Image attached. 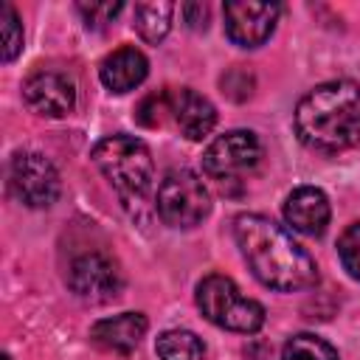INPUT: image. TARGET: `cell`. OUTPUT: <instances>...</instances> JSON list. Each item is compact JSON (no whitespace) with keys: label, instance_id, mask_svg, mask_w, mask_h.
<instances>
[{"label":"cell","instance_id":"8fae6325","mask_svg":"<svg viewBox=\"0 0 360 360\" xmlns=\"http://www.w3.org/2000/svg\"><path fill=\"white\" fill-rule=\"evenodd\" d=\"M166 96H169V115L188 141H202L205 135H211V129L217 127V110L205 96H200L191 87L166 90Z\"/></svg>","mask_w":360,"mask_h":360},{"label":"cell","instance_id":"7c38bea8","mask_svg":"<svg viewBox=\"0 0 360 360\" xmlns=\"http://www.w3.org/2000/svg\"><path fill=\"white\" fill-rule=\"evenodd\" d=\"M329 217H332L329 200L315 186H298L284 202L287 225L304 236H321L329 225Z\"/></svg>","mask_w":360,"mask_h":360},{"label":"cell","instance_id":"3957f363","mask_svg":"<svg viewBox=\"0 0 360 360\" xmlns=\"http://www.w3.org/2000/svg\"><path fill=\"white\" fill-rule=\"evenodd\" d=\"M93 160L129 211L146 200L155 177V163L149 146L141 138L121 132L107 135L93 146Z\"/></svg>","mask_w":360,"mask_h":360},{"label":"cell","instance_id":"6da1fadb","mask_svg":"<svg viewBox=\"0 0 360 360\" xmlns=\"http://www.w3.org/2000/svg\"><path fill=\"white\" fill-rule=\"evenodd\" d=\"M233 239L248 267L264 287L295 292L318 281L312 256L273 219L262 214H239L233 219Z\"/></svg>","mask_w":360,"mask_h":360},{"label":"cell","instance_id":"603a6c76","mask_svg":"<svg viewBox=\"0 0 360 360\" xmlns=\"http://www.w3.org/2000/svg\"><path fill=\"white\" fill-rule=\"evenodd\" d=\"M3 360H11V357H8V354H3Z\"/></svg>","mask_w":360,"mask_h":360},{"label":"cell","instance_id":"30bf717a","mask_svg":"<svg viewBox=\"0 0 360 360\" xmlns=\"http://www.w3.org/2000/svg\"><path fill=\"white\" fill-rule=\"evenodd\" d=\"M225 34L239 48H259L276 28V20L281 14L278 3H248L233 0L225 3Z\"/></svg>","mask_w":360,"mask_h":360},{"label":"cell","instance_id":"ba28073f","mask_svg":"<svg viewBox=\"0 0 360 360\" xmlns=\"http://www.w3.org/2000/svg\"><path fill=\"white\" fill-rule=\"evenodd\" d=\"M121 270L118 264L104 253H84L73 259L68 270V287L90 304H107L121 292Z\"/></svg>","mask_w":360,"mask_h":360},{"label":"cell","instance_id":"8992f818","mask_svg":"<svg viewBox=\"0 0 360 360\" xmlns=\"http://www.w3.org/2000/svg\"><path fill=\"white\" fill-rule=\"evenodd\" d=\"M8 188L28 208H48L56 202L62 183L56 166L39 152H17L8 166Z\"/></svg>","mask_w":360,"mask_h":360},{"label":"cell","instance_id":"52a82bcc","mask_svg":"<svg viewBox=\"0 0 360 360\" xmlns=\"http://www.w3.org/2000/svg\"><path fill=\"white\" fill-rule=\"evenodd\" d=\"M262 160V143L250 129H231L219 135L202 155V172L217 183L239 180L242 174L253 172Z\"/></svg>","mask_w":360,"mask_h":360},{"label":"cell","instance_id":"9a60e30c","mask_svg":"<svg viewBox=\"0 0 360 360\" xmlns=\"http://www.w3.org/2000/svg\"><path fill=\"white\" fill-rule=\"evenodd\" d=\"M172 14H174V3H166V0L138 3L135 6V31L146 42L158 45L172 28Z\"/></svg>","mask_w":360,"mask_h":360},{"label":"cell","instance_id":"5bb4252c","mask_svg":"<svg viewBox=\"0 0 360 360\" xmlns=\"http://www.w3.org/2000/svg\"><path fill=\"white\" fill-rule=\"evenodd\" d=\"M146 73H149V62L132 45L115 48L98 65V79H101V84L110 93H129V90H135L146 79Z\"/></svg>","mask_w":360,"mask_h":360},{"label":"cell","instance_id":"ffe728a7","mask_svg":"<svg viewBox=\"0 0 360 360\" xmlns=\"http://www.w3.org/2000/svg\"><path fill=\"white\" fill-rule=\"evenodd\" d=\"M166 115H169V96H166V90H160L155 96H146L141 101V107L135 110V118L143 127H160Z\"/></svg>","mask_w":360,"mask_h":360},{"label":"cell","instance_id":"e0dca14e","mask_svg":"<svg viewBox=\"0 0 360 360\" xmlns=\"http://www.w3.org/2000/svg\"><path fill=\"white\" fill-rule=\"evenodd\" d=\"M281 360H340V357L329 340H323L312 332H301L284 343Z\"/></svg>","mask_w":360,"mask_h":360},{"label":"cell","instance_id":"4fadbf2b","mask_svg":"<svg viewBox=\"0 0 360 360\" xmlns=\"http://www.w3.org/2000/svg\"><path fill=\"white\" fill-rule=\"evenodd\" d=\"M146 315L143 312H121L112 318H101L90 326V340L112 354H132L146 335Z\"/></svg>","mask_w":360,"mask_h":360},{"label":"cell","instance_id":"2e32d148","mask_svg":"<svg viewBox=\"0 0 360 360\" xmlns=\"http://www.w3.org/2000/svg\"><path fill=\"white\" fill-rule=\"evenodd\" d=\"M155 352L160 360H202L205 346L202 340L188 329H166L158 335Z\"/></svg>","mask_w":360,"mask_h":360},{"label":"cell","instance_id":"ac0fdd59","mask_svg":"<svg viewBox=\"0 0 360 360\" xmlns=\"http://www.w3.org/2000/svg\"><path fill=\"white\" fill-rule=\"evenodd\" d=\"M0 37H3V62H14L22 51V22L11 3L0 6Z\"/></svg>","mask_w":360,"mask_h":360},{"label":"cell","instance_id":"5b68a950","mask_svg":"<svg viewBox=\"0 0 360 360\" xmlns=\"http://www.w3.org/2000/svg\"><path fill=\"white\" fill-rule=\"evenodd\" d=\"M158 217L172 228H194L211 211V194L191 169H172L158 186Z\"/></svg>","mask_w":360,"mask_h":360},{"label":"cell","instance_id":"44dd1931","mask_svg":"<svg viewBox=\"0 0 360 360\" xmlns=\"http://www.w3.org/2000/svg\"><path fill=\"white\" fill-rule=\"evenodd\" d=\"M76 8L84 17V25L87 28H104L107 22H112L121 14L124 3H79Z\"/></svg>","mask_w":360,"mask_h":360},{"label":"cell","instance_id":"7a4b0ae2","mask_svg":"<svg viewBox=\"0 0 360 360\" xmlns=\"http://www.w3.org/2000/svg\"><path fill=\"white\" fill-rule=\"evenodd\" d=\"M298 138L318 152H340L360 141V84L335 79L312 87L295 107Z\"/></svg>","mask_w":360,"mask_h":360},{"label":"cell","instance_id":"d6986e66","mask_svg":"<svg viewBox=\"0 0 360 360\" xmlns=\"http://www.w3.org/2000/svg\"><path fill=\"white\" fill-rule=\"evenodd\" d=\"M338 256L343 270L360 281V222H352L338 239Z\"/></svg>","mask_w":360,"mask_h":360},{"label":"cell","instance_id":"9c48e42d","mask_svg":"<svg viewBox=\"0 0 360 360\" xmlns=\"http://www.w3.org/2000/svg\"><path fill=\"white\" fill-rule=\"evenodd\" d=\"M22 98L31 112L45 115V118H65L76 107V84L68 73L62 70H34L22 82Z\"/></svg>","mask_w":360,"mask_h":360},{"label":"cell","instance_id":"277c9868","mask_svg":"<svg viewBox=\"0 0 360 360\" xmlns=\"http://www.w3.org/2000/svg\"><path fill=\"white\" fill-rule=\"evenodd\" d=\"M197 307L211 323L231 329V332H242V335L259 332L267 318L264 307L242 295L233 278L222 273H211L197 284Z\"/></svg>","mask_w":360,"mask_h":360},{"label":"cell","instance_id":"7402d4cb","mask_svg":"<svg viewBox=\"0 0 360 360\" xmlns=\"http://www.w3.org/2000/svg\"><path fill=\"white\" fill-rule=\"evenodd\" d=\"M180 14H183L186 25L194 28V31H202V28L208 25V6H205V3H186V6L180 8Z\"/></svg>","mask_w":360,"mask_h":360}]
</instances>
